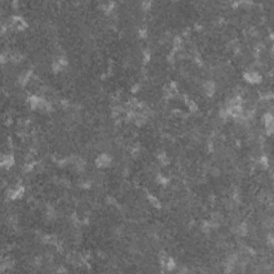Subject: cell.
I'll use <instances>...</instances> for the list:
<instances>
[{
	"mask_svg": "<svg viewBox=\"0 0 274 274\" xmlns=\"http://www.w3.org/2000/svg\"><path fill=\"white\" fill-rule=\"evenodd\" d=\"M246 79L249 80V82H254V84H256V82H260V76L258 75L257 73H249V74H246Z\"/></svg>",
	"mask_w": 274,
	"mask_h": 274,
	"instance_id": "obj_1",
	"label": "cell"
}]
</instances>
